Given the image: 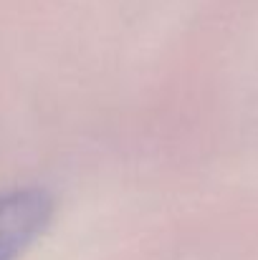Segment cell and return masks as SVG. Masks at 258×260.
<instances>
[{
  "mask_svg": "<svg viewBox=\"0 0 258 260\" xmlns=\"http://www.w3.org/2000/svg\"><path fill=\"white\" fill-rule=\"evenodd\" d=\"M56 215L53 197L41 187L0 192V260H23Z\"/></svg>",
  "mask_w": 258,
  "mask_h": 260,
  "instance_id": "cell-1",
  "label": "cell"
}]
</instances>
